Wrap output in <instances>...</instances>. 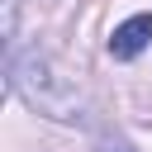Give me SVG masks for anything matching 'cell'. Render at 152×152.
<instances>
[{"label":"cell","mask_w":152,"mask_h":152,"mask_svg":"<svg viewBox=\"0 0 152 152\" xmlns=\"http://www.w3.org/2000/svg\"><path fill=\"white\" fill-rule=\"evenodd\" d=\"M5 81H10V90H14L28 109H38V114H48V119L71 124V119L86 114V95H81V86H76L48 52H38V48L24 52V57H10Z\"/></svg>","instance_id":"1"},{"label":"cell","mask_w":152,"mask_h":152,"mask_svg":"<svg viewBox=\"0 0 152 152\" xmlns=\"http://www.w3.org/2000/svg\"><path fill=\"white\" fill-rule=\"evenodd\" d=\"M147 43H152V14L142 10V14H128L124 24H114V33H109V57H114V62H133V57L147 52Z\"/></svg>","instance_id":"2"},{"label":"cell","mask_w":152,"mask_h":152,"mask_svg":"<svg viewBox=\"0 0 152 152\" xmlns=\"http://www.w3.org/2000/svg\"><path fill=\"white\" fill-rule=\"evenodd\" d=\"M14 28H19V0H5V52L14 57Z\"/></svg>","instance_id":"3"},{"label":"cell","mask_w":152,"mask_h":152,"mask_svg":"<svg viewBox=\"0 0 152 152\" xmlns=\"http://www.w3.org/2000/svg\"><path fill=\"white\" fill-rule=\"evenodd\" d=\"M95 152H133V142L124 133H100L95 138Z\"/></svg>","instance_id":"4"}]
</instances>
